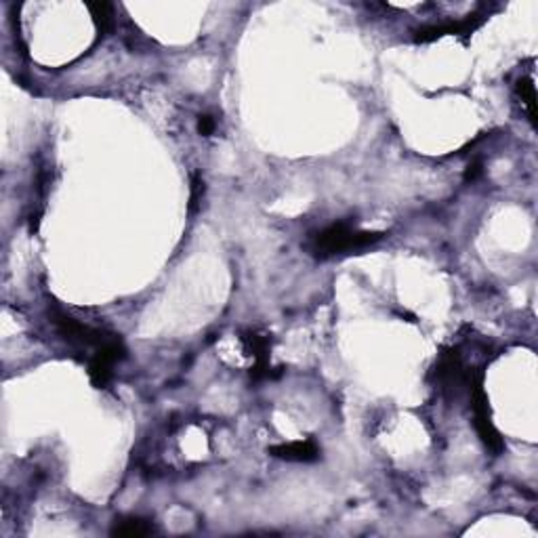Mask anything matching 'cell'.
<instances>
[{
	"instance_id": "3957f363",
	"label": "cell",
	"mask_w": 538,
	"mask_h": 538,
	"mask_svg": "<svg viewBox=\"0 0 538 538\" xmlns=\"http://www.w3.org/2000/svg\"><path fill=\"white\" fill-rule=\"evenodd\" d=\"M156 528L152 521L141 519V517H129V519H120L116 521V525L112 528L114 536H129V538H139V536H150L154 534Z\"/></svg>"
},
{
	"instance_id": "277c9868",
	"label": "cell",
	"mask_w": 538,
	"mask_h": 538,
	"mask_svg": "<svg viewBox=\"0 0 538 538\" xmlns=\"http://www.w3.org/2000/svg\"><path fill=\"white\" fill-rule=\"evenodd\" d=\"M515 93L521 99V103L525 105L532 127H536V88H534V80L532 78H521L515 86Z\"/></svg>"
},
{
	"instance_id": "5b68a950",
	"label": "cell",
	"mask_w": 538,
	"mask_h": 538,
	"mask_svg": "<svg viewBox=\"0 0 538 538\" xmlns=\"http://www.w3.org/2000/svg\"><path fill=\"white\" fill-rule=\"evenodd\" d=\"M202 196H204V181H202L200 175H193V179H191V193H189V210L198 208Z\"/></svg>"
},
{
	"instance_id": "8992f818",
	"label": "cell",
	"mask_w": 538,
	"mask_h": 538,
	"mask_svg": "<svg viewBox=\"0 0 538 538\" xmlns=\"http://www.w3.org/2000/svg\"><path fill=\"white\" fill-rule=\"evenodd\" d=\"M214 127H217V122H214L212 116H200V118H198V133H200L202 137L212 135V133H214Z\"/></svg>"
},
{
	"instance_id": "6da1fadb",
	"label": "cell",
	"mask_w": 538,
	"mask_h": 538,
	"mask_svg": "<svg viewBox=\"0 0 538 538\" xmlns=\"http://www.w3.org/2000/svg\"><path fill=\"white\" fill-rule=\"evenodd\" d=\"M383 236L385 234L381 232H358L349 223H333L313 238L311 253L317 259H329L351 251H364L366 246L383 240Z\"/></svg>"
},
{
	"instance_id": "7a4b0ae2",
	"label": "cell",
	"mask_w": 538,
	"mask_h": 538,
	"mask_svg": "<svg viewBox=\"0 0 538 538\" xmlns=\"http://www.w3.org/2000/svg\"><path fill=\"white\" fill-rule=\"evenodd\" d=\"M269 454H274L276 459H282V461H290V463H311V461L319 459V446L313 440H299V442H290V444L271 446Z\"/></svg>"
},
{
	"instance_id": "52a82bcc",
	"label": "cell",
	"mask_w": 538,
	"mask_h": 538,
	"mask_svg": "<svg viewBox=\"0 0 538 538\" xmlns=\"http://www.w3.org/2000/svg\"><path fill=\"white\" fill-rule=\"evenodd\" d=\"M480 175H482V162L475 160V162L469 164V168H467V173H465V179H467V181H475Z\"/></svg>"
}]
</instances>
